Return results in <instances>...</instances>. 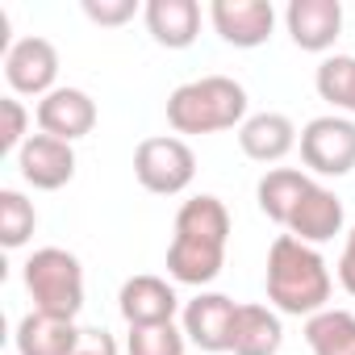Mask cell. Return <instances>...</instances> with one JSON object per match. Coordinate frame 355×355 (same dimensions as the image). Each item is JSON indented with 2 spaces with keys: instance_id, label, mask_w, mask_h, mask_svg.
<instances>
[{
  "instance_id": "obj_1",
  "label": "cell",
  "mask_w": 355,
  "mask_h": 355,
  "mask_svg": "<svg viewBox=\"0 0 355 355\" xmlns=\"http://www.w3.org/2000/svg\"><path fill=\"white\" fill-rule=\"evenodd\" d=\"M226 243H230V209L222 197L201 193L189 197L175 214V234L167 247V276L175 284L205 288L226 268Z\"/></svg>"
},
{
  "instance_id": "obj_2",
  "label": "cell",
  "mask_w": 355,
  "mask_h": 355,
  "mask_svg": "<svg viewBox=\"0 0 355 355\" xmlns=\"http://www.w3.org/2000/svg\"><path fill=\"white\" fill-rule=\"evenodd\" d=\"M263 284H268V301L276 313H288V318H313L322 309H330V268L322 259L318 247L293 239V234H280L272 247H268V272H263Z\"/></svg>"
},
{
  "instance_id": "obj_3",
  "label": "cell",
  "mask_w": 355,
  "mask_h": 355,
  "mask_svg": "<svg viewBox=\"0 0 355 355\" xmlns=\"http://www.w3.org/2000/svg\"><path fill=\"white\" fill-rule=\"evenodd\" d=\"M247 88L230 76H201L167 96V125L175 134H222L239 130L247 113Z\"/></svg>"
},
{
  "instance_id": "obj_4",
  "label": "cell",
  "mask_w": 355,
  "mask_h": 355,
  "mask_svg": "<svg viewBox=\"0 0 355 355\" xmlns=\"http://www.w3.org/2000/svg\"><path fill=\"white\" fill-rule=\"evenodd\" d=\"M26 293L34 301L38 313H55V318H80L84 309V263L63 251V247H38L26 268H21Z\"/></svg>"
},
{
  "instance_id": "obj_5",
  "label": "cell",
  "mask_w": 355,
  "mask_h": 355,
  "mask_svg": "<svg viewBox=\"0 0 355 355\" xmlns=\"http://www.w3.org/2000/svg\"><path fill=\"white\" fill-rule=\"evenodd\" d=\"M197 175V155L180 134L142 138L134 150V180L155 197H180Z\"/></svg>"
},
{
  "instance_id": "obj_6",
  "label": "cell",
  "mask_w": 355,
  "mask_h": 355,
  "mask_svg": "<svg viewBox=\"0 0 355 355\" xmlns=\"http://www.w3.org/2000/svg\"><path fill=\"white\" fill-rule=\"evenodd\" d=\"M301 163L313 175L338 180V175L355 171V117L343 113H322L301 130Z\"/></svg>"
},
{
  "instance_id": "obj_7",
  "label": "cell",
  "mask_w": 355,
  "mask_h": 355,
  "mask_svg": "<svg viewBox=\"0 0 355 355\" xmlns=\"http://www.w3.org/2000/svg\"><path fill=\"white\" fill-rule=\"evenodd\" d=\"M5 80L13 88V96H51L59 84V51L55 42L30 34V38H17L13 51L5 55Z\"/></svg>"
},
{
  "instance_id": "obj_8",
  "label": "cell",
  "mask_w": 355,
  "mask_h": 355,
  "mask_svg": "<svg viewBox=\"0 0 355 355\" xmlns=\"http://www.w3.org/2000/svg\"><path fill=\"white\" fill-rule=\"evenodd\" d=\"M209 21H214L218 38L226 46L255 51V46H263L272 38L276 9H272V0H214V5H209Z\"/></svg>"
},
{
  "instance_id": "obj_9",
  "label": "cell",
  "mask_w": 355,
  "mask_h": 355,
  "mask_svg": "<svg viewBox=\"0 0 355 355\" xmlns=\"http://www.w3.org/2000/svg\"><path fill=\"white\" fill-rule=\"evenodd\" d=\"M17 171L30 189L59 193L76 175V150H71V142H59L51 134H30V142L17 150Z\"/></svg>"
},
{
  "instance_id": "obj_10",
  "label": "cell",
  "mask_w": 355,
  "mask_h": 355,
  "mask_svg": "<svg viewBox=\"0 0 355 355\" xmlns=\"http://www.w3.org/2000/svg\"><path fill=\"white\" fill-rule=\"evenodd\" d=\"M234 313H239V301H230L226 293H197L180 318H184V334L193 347L222 355L230 351V338H234Z\"/></svg>"
},
{
  "instance_id": "obj_11",
  "label": "cell",
  "mask_w": 355,
  "mask_h": 355,
  "mask_svg": "<svg viewBox=\"0 0 355 355\" xmlns=\"http://www.w3.org/2000/svg\"><path fill=\"white\" fill-rule=\"evenodd\" d=\"M34 117H38V134H51L59 142H76V138H88L96 130V101L84 88H55L51 96L38 101Z\"/></svg>"
},
{
  "instance_id": "obj_12",
  "label": "cell",
  "mask_w": 355,
  "mask_h": 355,
  "mask_svg": "<svg viewBox=\"0 0 355 355\" xmlns=\"http://www.w3.org/2000/svg\"><path fill=\"white\" fill-rule=\"evenodd\" d=\"M117 309L125 318V326H163V322H175V313H180V297H175V288L163 280V276H130L117 293Z\"/></svg>"
},
{
  "instance_id": "obj_13",
  "label": "cell",
  "mask_w": 355,
  "mask_h": 355,
  "mask_svg": "<svg viewBox=\"0 0 355 355\" xmlns=\"http://www.w3.org/2000/svg\"><path fill=\"white\" fill-rule=\"evenodd\" d=\"M284 30L301 51L326 55L343 34V5L338 0H293L284 9Z\"/></svg>"
},
{
  "instance_id": "obj_14",
  "label": "cell",
  "mask_w": 355,
  "mask_h": 355,
  "mask_svg": "<svg viewBox=\"0 0 355 355\" xmlns=\"http://www.w3.org/2000/svg\"><path fill=\"white\" fill-rule=\"evenodd\" d=\"M343 222H347V214H343V201H338V193H330L326 184H309V193L301 197V205L293 209V218H288V234L293 239H301V243H309V247H322V243H330L334 234H343Z\"/></svg>"
},
{
  "instance_id": "obj_15",
  "label": "cell",
  "mask_w": 355,
  "mask_h": 355,
  "mask_svg": "<svg viewBox=\"0 0 355 355\" xmlns=\"http://www.w3.org/2000/svg\"><path fill=\"white\" fill-rule=\"evenodd\" d=\"M146 34L167 51H189L201 34V5L197 0H146L142 9Z\"/></svg>"
},
{
  "instance_id": "obj_16",
  "label": "cell",
  "mask_w": 355,
  "mask_h": 355,
  "mask_svg": "<svg viewBox=\"0 0 355 355\" xmlns=\"http://www.w3.org/2000/svg\"><path fill=\"white\" fill-rule=\"evenodd\" d=\"M297 142H301L297 138V125L284 113H251L239 125V146L255 163H280Z\"/></svg>"
},
{
  "instance_id": "obj_17",
  "label": "cell",
  "mask_w": 355,
  "mask_h": 355,
  "mask_svg": "<svg viewBox=\"0 0 355 355\" xmlns=\"http://www.w3.org/2000/svg\"><path fill=\"white\" fill-rule=\"evenodd\" d=\"M80 326L71 318H55V313H38L30 309L21 322H17V355H71L80 347Z\"/></svg>"
},
{
  "instance_id": "obj_18",
  "label": "cell",
  "mask_w": 355,
  "mask_h": 355,
  "mask_svg": "<svg viewBox=\"0 0 355 355\" xmlns=\"http://www.w3.org/2000/svg\"><path fill=\"white\" fill-rule=\"evenodd\" d=\"M280 347H284L280 313H276L272 305L243 301L239 313H234V338H230V351H234V355H280Z\"/></svg>"
},
{
  "instance_id": "obj_19",
  "label": "cell",
  "mask_w": 355,
  "mask_h": 355,
  "mask_svg": "<svg viewBox=\"0 0 355 355\" xmlns=\"http://www.w3.org/2000/svg\"><path fill=\"white\" fill-rule=\"evenodd\" d=\"M309 175L305 171H297V167H272V171H263V180H259V189H255V201H259V214L263 218H272L276 226H288V218H293V209L301 205V197L309 193Z\"/></svg>"
},
{
  "instance_id": "obj_20",
  "label": "cell",
  "mask_w": 355,
  "mask_h": 355,
  "mask_svg": "<svg viewBox=\"0 0 355 355\" xmlns=\"http://www.w3.org/2000/svg\"><path fill=\"white\" fill-rule=\"evenodd\" d=\"M305 343L313 355H355V313L322 309V313L305 318Z\"/></svg>"
},
{
  "instance_id": "obj_21",
  "label": "cell",
  "mask_w": 355,
  "mask_h": 355,
  "mask_svg": "<svg viewBox=\"0 0 355 355\" xmlns=\"http://www.w3.org/2000/svg\"><path fill=\"white\" fill-rule=\"evenodd\" d=\"M313 88L326 105L343 109L355 117V55H330L318 63V76H313Z\"/></svg>"
},
{
  "instance_id": "obj_22",
  "label": "cell",
  "mask_w": 355,
  "mask_h": 355,
  "mask_svg": "<svg viewBox=\"0 0 355 355\" xmlns=\"http://www.w3.org/2000/svg\"><path fill=\"white\" fill-rule=\"evenodd\" d=\"M38 230V209L26 193L17 189H0V243H5L9 251L26 247Z\"/></svg>"
},
{
  "instance_id": "obj_23",
  "label": "cell",
  "mask_w": 355,
  "mask_h": 355,
  "mask_svg": "<svg viewBox=\"0 0 355 355\" xmlns=\"http://www.w3.org/2000/svg\"><path fill=\"white\" fill-rule=\"evenodd\" d=\"M184 347H189V334L175 322L134 326L130 338H125V355H184Z\"/></svg>"
},
{
  "instance_id": "obj_24",
  "label": "cell",
  "mask_w": 355,
  "mask_h": 355,
  "mask_svg": "<svg viewBox=\"0 0 355 355\" xmlns=\"http://www.w3.org/2000/svg\"><path fill=\"white\" fill-rule=\"evenodd\" d=\"M0 117H5V125H0V155H17L30 142V134H26L30 113H26V105L17 96H5L0 101Z\"/></svg>"
},
{
  "instance_id": "obj_25",
  "label": "cell",
  "mask_w": 355,
  "mask_h": 355,
  "mask_svg": "<svg viewBox=\"0 0 355 355\" xmlns=\"http://www.w3.org/2000/svg\"><path fill=\"white\" fill-rule=\"evenodd\" d=\"M138 13V0H84V17L92 26H125Z\"/></svg>"
},
{
  "instance_id": "obj_26",
  "label": "cell",
  "mask_w": 355,
  "mask_h": 355,
  "mask_svg": "<svg viewBox=\"0 0 355 355\" xmlns=\"http://www.w3.org/2000/svg\"><path fill=\"white\" fill-rule=\"evenodd\" d=\"M71 355H121V351H117V338H113L109 330L92 326V330L80 334V347H76Z\"/></svg>"
},
{
  "instance_id": "obj_27",
  "label": "cell",
  "mask_w": 355,
  "mask_h": 355,
  "mask_svg": "<svg viewBox=\"0 0 355 355\" xmlns=\"http://www.w3.org/2000/svg\"><path fill=\"white\" fill-rule=\"evenodd\" d=\"M338 284L355 297V226L347 230V243H343V255H338Z\"/></svg>"
}]
</instances>
